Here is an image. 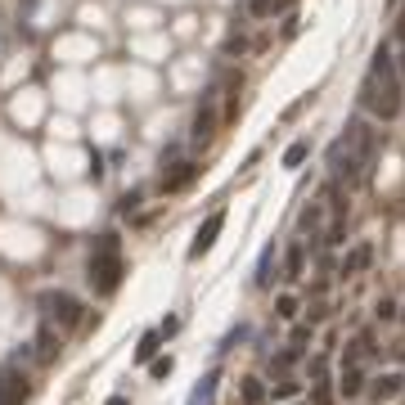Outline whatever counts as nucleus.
<instances>
[{"label":"nucleus","mask_w":405,"mask_h":405,"mask_svg":"<svg viewBox=\"0 0 405 405\" xmlns=\"http://www.w3.org/2000/svg\"><path fill=\"white\" fill-rule=\"evenodd\" d=\"M239 401H244V405H266V383L257 379V374L239 379Z\"/></svg>","instance_id":"obj_12"},{"label":"nucleus","mask_w":405,"mask_h":405,"mask_svg":"<svg viewBox=\"0 0 405 405\" xmlns=\"http://www.w3.org/2000/svg\"><path fill=\"white\" fill-rule=\"evenodd\" d=\"M90 284H95V293H118V284H122V244H118V235H104L100 244H95V253H90Z\"/></svg>","instance_id":"obj_2"},{"label":"nucleus","mask_w":405,"mask_h":405,"mask_svg":"<svg viewBox=\"0 0 405 405\" xmlns=\"http://www.w3.org/2000/svg\"><path fill=\"white\" fill-rule=\"evenodd\" d=\"M360 109L374 113L379 122H392L401 113V72L392 63V50L379 45L370 72H365V86H360Z\"/></svg>","instance_id":"obj_1"},{"label":"nucleus","mask_w":405,"mask_h":405,"mask_svg":"<svg viewBox=\"0 0 405 405\" xmlns=\"http://www.w3.org/2000/svg\"><path fill=\"white\" fill-rule=\"evenodd\" d=\"M329 167H333V180H338V185H360V180L370 176V171H365V162L356 158V149L347 140H338L333 149H329Z\"/></svg>","instance_id":"obj_4"},{"label":"nucleus","mask_w":405,"mask_h":405,"mask_svg":"<svg viewBox=\"0 0 405 405\" xmlns=\"http://www.w3.org/2000/svg\"><path fill=\"white\" fill-rule=\"evenodd\" d=\"M324 212H329V198L320 194V202H311V207H302V230H311V235H320V230H324Z\"/></svg>","instance_id":"obj_14"},{"label":"nucleus","mask_w":405,"mask_h":405,"mask_svg":"<svg viewBox=\"0 0 405 405\" xmlns=\"http://www.w3.org/2000/svg\"><path fill=\"white\" fill-rule=\"evenodd\" d=\"M297 360H302V351H297V347H293V351H279L275 360H270V370H275V374H284V370H293Z\"/></svg>","instance_id":"obj_21"},{"label":"nucleus","mask_w":405,"mask_h":405,"mask_svg":"<svg viewBox=\"0 0 405 405\" xmlns=\"http://www.w3.org/2000/svg\"><path fill=\"white\" fill-rule=\"evenodd\" d=\"M306 158H311V144H306V140H297V144L284 149V167H302Z\"/></svg>","instance_id":"obj_19"},{"label":"nucleus","mask_w":405,"mask_h":405,"mask_svg":"<svg viewBox=\"0 0 405 405\" xmlns=\"http://www.w3.org/2000/svg\"><path fill=\"white\" fill-rule=\"evenodd\" d=\"M392 356H397V360H405V338H401L397 347H392Z\"/></svg>","instance_id":"obj_30"},{"label":"nucleus","mask_w":405,"mask_h":405,"mask_svg":"<svg viewBox=\"0 0 405 405\" xmlns=\"http://www.w3.org/2000/svg\"><path fill=\"white\" fill-rule=\"evenodd\" d=\"M109 405H131V401L127 397H109Z\"/></svg>","instance_id":"obj_31"},{"label":"nucleus","mask_w":405,"mask_h":405,"mask_svg":"<svg viewBox=\"0 0 405 405\" xmlns=\"http://www.w3.org/2000/svg\"><path fill=\"white\" fill-rule=\"evenodd\" d=\"M158 342H162V333H158V329H149V333L140 338V347H135V360H140V365H144V360H153V356H158Z\"/></svg>","instance_id":"obj_17"},{"label":"nucleus","mask_w":405,"mask_h":405,"mask_svg":"<svg viewBox=\"0 0 405 405\" xmlns=\"http://www.w3.org/2000/svg\"><path fill=\"white\" fill-rule=\"evenodd\" d=\"M275 5H279V0H248V14H253V18H270Z\"/></svg>","instance_id":"obj_23"},{"label":"nucleus","mask_w":405,"mask_h":405,"mask_svg":"<svg viewBox=\"0 0 405 405\" xmlns=\"http://www.w3.org/2000/svg\"><path fill=\"white\" fill-rule=\"evenodd\" d=\"M401 374H383V379H374V392H379V401H388V397H397L401 392Z\"/></svg>","instance_id":"obj_18"},{"label":"nucleus","mask_w":405,"mask_h":405,"mask_svg":"<svg viewBox=\"0 0 405 405\" xmlns=\"http://www.w3.org/2000/svg\"><path fill=\"white\" fill-rule=\"evenodd\" d=\"M370 262H374V248H370V244L351 248V257H347V262H342V275H360V270L370 266Z\"/></svg>","instance_id":"obj_15"},{"label":"nucleus","mask_w":405,"mask_h":405,"mask_svg":"<svg viewBox=\"0 0 405 405\" xmlns=\"http://www.w3.org/2000/svg\"><path fill=\"white\" fill-rule=\"evenodd\" d=\"M221 230H225V212H212V216L207 221H202V225H198V235H194V244H189V257H194V262H198V257H207L212 253V248H216V239H221Z\"/></svg>","instance_id":"obj_6"},{"label":"nucleus","mask_w":405,"mask_h":405,"mask_svg":"<svg viewBox=\"0 0 405 405\" xmlns=\"http://www.w3.org/2000/svg\"><path fill=\"white\" fill-rule=\"evenodd\" d=\"M171 370H176V365H171V356H162V360H153V379H171Z\"/></svg>","instance_id":"obj_26"},{"label":"nucleus","mask_w":405,"mask_h":405,"mask_svg":"<svg viewBox=\"0 0 405 405\" xmlns=\"http://www.w3.org/2000/svg\"><path fill=\"white\" fill-rule=\"evenodd\" d=\"M342 140L351 144L356 158H360L365 171H370V167H374V153H379V131H374L365 118H351V122H347V135H342Z\"/></svg>","instance_id":"obj_5"},{"label":"nucleus","mask_w":405,"mask_h":405,"mask_svg":"<svg viewBox=\"0 0 405 405\" xmlns=\"http://www.w3.org/2000/svg\"><path fill=\"white\" fill-rule=\"evenodd\" d=\"M194 176H198V162H176V171L162 176V194H176V189L194 185Z\"/></svg>","instance_id":"obj_9"},{"label":"nucleus","mask_w":405,"mask_h":405,"mask_svg":"<svg viewBox=\"0 0 405 405\" xmlns=\"http://www.w3.org/2000/svg\"><path fill=\"white\" fill-rule=\"evenodd\" d=\"M302 342H311V324H297V329H293V347H297V351H302Z\"/></svg>","instance_id":"obj_28"},{"label":"nucleus","mask_w":405,"mask_h":405,"mask_svg":"<svg viewBox=\"0 0 405 405\" xmlns=\"http://www.w3.org/2000/svg\"><path fill=\"white\" fill-rule=\"evenodd\" d=\"M59 329H54V324H41V333H36V356H41V360H54V356H59Z\"/></svg>","instance_id":"obj_11"},{"label":"nucleus","mask_w":405,"mask_h":405,"mask_svg":"<svg viewBox=\"0 0 405 405\" xmlns=\"http://www.w3.org/2000/svg\"><path fill=\"white\" fill-rule=\"evenodd\" d=\"M360 392H365V370H360V365H342V374H338V397L356 401Z\"/></svg>","instance_id":"obj_8"},{"label":"nucleus","mask_w":405,"mask_h":405,"mask_svg":"<svg viewBox=\"0 0 405 405\" xmlns=\"http://www.w3.org/2000/svg\"><path fill=\"white\" fill-rule=\"evenodd\" d=\"M275 275H279L275 248H266V253H262V266H257V288H270V284H275Z\"/></svg>","instance_id":"obj_16"},{"label":"nucleus","mask_w":405,"mask_h":405,"mask_svg":"<svg viewBox=\"0 0 405 405\" xmlns=\"http://www.w3.org/2000/svg\"><path fill=\"white\" fill-rule=\"evenodd\" d=\"M374 315H379V320H397V302H392V297H379Z\"/></svg>","instance_id":"obj_25"},{"label":"nucleus","mask_w":405,"mask_h":405,"mask_svg":"<svg viewBox=\"0 0 405 405\" xmlns=\"http://www.w3.org/2000/svg\"><path fill=\"white\" fill-rule=\"evenodd\" d=\"M275 315H279V320H297V297L293 293H279L275 297Z\"/></svg>","instance_id":"obj_20"},{"label":"nucleus","mask_w":405,"mask_h":405,"mask_svg":"<svg viewBox=\"0 0 405 405\" xmlns=\"http://www.w3.org/2000/svg\"><path fill=\"white\" fill-rule=\"evenodd\" d=\"M212 392H216V374H207V379H202V388L194 392V397H189V405H202V401H212Z\"/></svg>","instance_id":"obj_22"},{"label":"nucleus","mask_w":405,"mask_h":405,"mask_svg":"<svg viewBox=\"0 0 405 405\" xmlns=\"http://www.w3.org/2000/svg\"><path fill=\"white\" fill-rule=\"evenodd\" d=\"M311 405H333V392H329V383H315V392H311Z\"/></svg>","instance_id":"obj_24"},{"label":"nucleus","mask_w":405,"mask_h":405,"mask_svg":"<svg viewBox=\"0 0 405 405\" xmlns=\"http://www.w3.org/2000/svg\"><path fill=\"white\" fill-rule=\"evenodd\" d=\"M41 324H54V329H72L81 324V302L63 288H45L41 293Z\"/></svg>","instance_id":"obj_3"},{"label":"nucleus","mask_w":405,"mask_h":405,"mask_svg":"<svg viewBox=\"0 0 405 405\" xmlns=\"http://www.w3.org/2000/svg\"><path fill=\"white\" fill-rule=\"evenodd\" d=\"M397 41L405 45V9H401V18H397Z\"/></svg>","instance_id":"obj_29"},{"label":"nucleus","mask_w":405,"mask_h":405,"mask_svg":"<svg viewBox=\"0 0 405 405\" xmlns=\"http://www.w3.org/2000/svg\"><path fill=\"white\" fill-rule=\"evenodd\" d=\"M27 397V379L18 370H0V405H23Z\"/></svg>","instance_id":"obj_7"},{"label":"nucleus","mask_w":405,"mask_h":405,"mask_svg":"<svg viewBox=\"0 0 405 405\" xmlns=\"http://www.w3.org/2000/svg\"><path fill=\"white\" fill-rule=\"evenodd\" d=\"M212 135H216V109H198V118H194V144H207Z\"/></svg>","instance_id":"obj_13"},{"label":"nucleus","mask_w":405,"mask_h":405,"mask_svg":"<svg viewBox=\"0 0 405 405\" xmlns=\"http://www.w3.org/2000/svg\"><path fill=\"white\" fill-rule=\"evenodd\" d=\"M275 397H279V401L297 397V383H293V379H279V383H275Z\"/></svg>","instance_id":"obj_27"},{"label":"nucleus","mask_w":405,"mask_h":405,"mask_svg":"<svg viewBox=\"0 0 405 405\" xmlns=\"http://www.w3.org/2000/svg\"><path fill=\"white\" fill-rule=\"evenodd\" d=\"M302 270H306V244L293 239L288 253H284V279H302Z\"/></svg>","instance_id":"obj_10"}]
</instances>
